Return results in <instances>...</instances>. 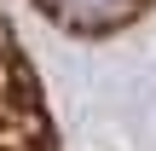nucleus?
<instances>
[{
  "label": "nucleus",
  "instance_id": "obj_1",
  "mask_svg": "<svg viewBox=\"0 0 156 151\" xmlns=\"http://www.w3.org/2000/svg\"><path fill=\"white\" fill-rule=\"evenodd\" d=\"M0 151H58L46 99L35 87V64L0 12Z\"/></svg>",
  "mask_w": 156,
  "mask_h": 151
},
{
  "label": "nucleus",
  "instance_id": "obj_2",
  "mask_svg": "<svg viewBox=\"0 0 156 151\" xmlns=\"http://www.w3.org/2000/svg\"><path fill=\"white\" fill-rule=\"evenodd\" d=\"M151 0H35L41 17H52L58 29H75V35H110V29H127Z\"/></svg>",
  "mask_w": 156,
  "mask_h": 151
}]
</instances>
